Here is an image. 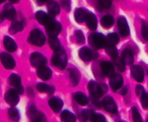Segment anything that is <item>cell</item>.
Listing matches in <instances>:
<instances>
[{
    "instance_id": "obj_1",
    "label": "cell",
    "mask_w": 148,
    "mask_h": 122,
    "mask_svg": "<svg viewBox=\"0 0 148 122\" xmlns=\"http://www.w3.org/2000/svg\"><path fill=\"white\" fill-rule=\"evenodd\" d=\"M51 63L55 67L60 70H63L66 67L67 64V55L64 49H59L55 52L51 58Z\"/></svg>"
},
{
    "instance_id": "obj_2",
    "label": "cell",
    "mask_w": 148,
    "mask_h": 122,
    "mask_svg": "<svg viewBox=\"0 0 148 122\" xmlns=\"http://www.w3.org/2000/svg\"><path fill=\"white\" fill-rule=\"evenodd\" d=\"M27 42L33 45L42 46L45 44L46 37L41 30L39 29H34L30 32Z\"/></svg>"
},
{
    "instance_id": "obj_3",
    "label": "cell",
    "mask_w": 148,
    "mask_h": 122,
    "mask_svg": "<svg viewBox=\"0 0 148 122\" xmlns=\"http://www.w3.org/2000/svg\"><path fill=\"white\" fill-rule=\"evenodd\" d=\"M88 42L91 47L97 50L106 47V37L101 33L95 32L90 34Z\"/></svg>"
},
{
    "instance_id": "obj_4",
    "label": "cell",
    "mask_w": 148,
    "mask_h": 122,
    "mask_svg": "<svg viewBox=\"0 0 148 122\" xmlns=\"http://www.w3.org/2000/svg\"><path fill=\"white\" fill-rule=\"evenodd\" d=\"M30 60L32 65L35 67H38V68L42 67V66H44L47 63L46 57L41 53H38V52L32 53L30 57Z\"/></svg>"
},
{
    "instance_id": "obj_5",
    "label": "cell",
    "mask_w": 148,
    "mask_h": 122,
    "mask_svg": "<svg viewBox=\"0 0 148 122\" xmlns=\"http://www.w3.org/2000/svg\"><path fill=\"white\" fill-rule=\"evenodd\" d=\"M4 100L11 106H15L20 100L19 93L15 89H9L4 95Z\"/></svg>"
},
{
    "instance_id": "obj_6",
    "label": "cell",
    "mask_w": 148,
    "mask_h": 122,
    "mask_svg": "<svg viewBox=\"0 0 148 122\" xmlns=\"http://www.w3.org/2000/svg\"><path fill=\"white\" fill-rule=\"evenodd\" d=\"M88 90H89L90 96L93 98H100L102 97V96L104 93L101 85L98 84V83H95L93 80H91L88 83Z\"/></svg>"
},
{
    "instance_id": "obj_7",
    "label": "cell",
    "mask_w": 148,
    "mask_h": 122,
    "mask_svg": "<svg viewBox=\"0 0 148 122\" xmlns=\"http://www.w3.org/2000/svg\"><path fill=\"white\" fill-rule=\"evenodd\" d=\"M0 60L3 66L7 70H11L15 67V60L13 58L12 56L9 53H4V52L0 53Z\"/></svg>"
},
{
    "instance_id": "obj_8",
    "label": "cell",
    "mask_w": 148,
    "mask_h": 122,
    "mask_svg": "<svg viewBox=\"0 0 148 122\" xmlns=\"http://www.w3.org/2000/svg\"><path fill=\"white\" fill-rule=\"evenodd\" d=\"M79 56L83 61L89 62L97 57L98 55L88 47H83L79 50Z\"/></svg>"
},
{
    "instance_id": "obj_9",
    "label": "cell",
    "mask_w": 148,
    "mask_h": 122,
    "mask_svg": "<svg viewBox=\"0 0 148 122\" xmlns=\"http://www.w3.org/2000/svg\"><path fill=\"white\" fill-rule=\"evenodd\" d=\"M102 104L103 106L104 109H106V111H107L109 113L116 114L118 112L116 104L114 98L111 96H106L103 100Z\"/></svg>"
},
{
    "instance_id": "obj_10",
    "label": "cell",
    "mask_w": 148,
    "mask_h": 122,
    "mask_svg": "<svg viewBox=\"0 0 148 122\" xmlns=\"http://www.w3.org/2000/svg\"><path fill=\"white\" fill-rule=\"evenodd\" d=\"M46 30L49 37H56L62 30V25L59 22L53 21L46 26Z\"/></svg>"
},
{
    "instance_id": "obj_11",
    "label": "cell",
    "mask_w": 148,
    "mask_h": 122,
    "mask_svg": "<svg viewBox=\"0 0 148 122\" xmlns=\"http://www.w3.org/2000/svg\"><path fill=\"white\" fill-rule=\"evenodd\" d=\"M118 25L119 31L120 34L122 37H127L130 33V29L129 27L128 22H127V19L124 17H120L118 19Z\"/></svg>"
},
{
    "instance_id": "obj_12",
    "label": "cell",
    "mask_w": 148,
    "mask_h": 122,
    "mask_svg": "<svg viewBox=\"0 0 148 122\" xmlns=\"http://www.w3.org/2000/svg\"><path fill=\"white\" fill-rule=\"evenodd\" d=\"M1 15L4 18L13 21L17 17V12H16L15 9L11 4H7L4 5L3 8Z\"/></svg>"
},
{
    "instance_id": "obj_13",
    "label": "cell",
    "mask_w": 148,
    "mask_h": 122,
    "mask_svg": "<svg viewBox=\"0 0 148 122\" xmlns=\"http://www.w3.org/2000/svg\"><path fill=\"white\" fill-rule=\"evenodd\" d=\"M36 19L40 24L44 26H47L53 21L52 16L43 11H38L36 14Z\"/></svg>"
},
{
    "instance_id": "obj_14",
    "label": "cell",
    "mask_w": 148,
    "mask_h": 122,
    "mask_svg": "<svg viewBox=\"0 0 148 122\" xmlns=\"http://www.w3.org/2000/svg\"><path fill=\"white\" fill-rule=\"evenodd\" d=\"M124 83V79L120 74L114 73V75L111 78L110 80V86L113 90L116 91L119 89H121Z\"/></svg>"
},
{
    "instance_id": "obj_15",
    "label": "cell",
    "mask_w": 148,
    "mask_h": 122,
    "mask_svg": "<svg viewBox=\"0 0 148 122\" xmlns=\"http://www.w3.org/2000/svg\"><path fill=\"white\" fill-rule=\"evenodd\" d=\"M131 73L136 81L142 83L144 80L145 73L143 67L140 65H133L131 67Z\"/></svg>"
},
{
    "instance_id": "obj_16",
    "label": "cell",
    "mask_w": 148,
    "mask_h": 122,
    "mask_svg": "<svg viewBox=\"0 0 148 122\" xmlns=\"http://www.w3.org/2000/svg\"><path fill=\"white\" fill-rule=\"evenodd\" d=\"M49 105L55 113H59L63 107L64 103L62 99L57 97H51L49 100Z\"/></svg>"
},
{
    "instance_id": "obj_17",
    "label": "cell",
    "mask_w": 148,
    "mask_h": 122,
    "mask_svg": "<svg viewBox=\"0 0 148 122\" xmlns=\"http://www.w3.org/2000/svg\"><path fill=\"white\" fill-rule=\"evenodd\" d=\"M101 70L107 77L111 78L114 75V67L112 63L108 61H103L101 63Z\"/></svg>"
},
{
    "instance_id": "obj_18",
    "label": "cell",
    "mask_w": 148,
    "mask_h": 122,
    "mask_svg": "<svg viewBox=\"0 0 148 122\" xmlns=\"http://www.w3.org/2000/svg\"><path fill=\"white\" fill-rule=\"evenodd\" d=\"M37 75L43 80H48L51 78L52 71L49 67L44 65L38 67L37 70Z\"/></svg>"
},
{
    "instance_id": "obj_19",
    "label": "cell",
    "mask_w": 148,
    "mask_h": 122,
    "mask_svg": "<svg viewBox=\"0 0 148 122\" xmlns=\"http://www.w3.org/2000/svg\"><path fill=\"white\" fill-rule=\"evenodd\" d=\"M3 43H4V46L5 47L6 50L10 53H13V52L16 51L17 49V45L14 40L12 38H11L9 36H5L3 40Z\"/></svg>"
},
{
    "instance_id": "obj_20",
    "label": "cell",
    "mask_w": 148,
    "mask_h": 122,
    "mask_svg": "<svg viewBox=\"0 0 148 122\" xmlns=\"http://www.w3.org/2000/svg\"><path fill=\"white\" fill-rule=\"evenodd\" d=\"M121 59L123 60L125 65H132L134 63V55L132 51L130 49L126 48L124 50L121 54Z\"/></svg>"
},
{
    "instance_id": "obj_21",
    "label": "cell",
    "mask_w": 148,
    "mask_h": 122,
    "mask_svg": "<svg viewBox=\"0 0 148 122\" xmlns=\"http://www.w3.org/2000/svg\"><path fill=\"white\" fill-rule=\"evenodd\" d=\"M47 9L49 14L51 15L52 17L58 15L60 13V7L59 4L56 1H49L47 4Z\"/></svg>"
},
{
    "instance_id": "obj_22",
    "label": "cell",
    "mask_w": 148,
    "mask_h": 122,
    "mask_svg": "<svg viewBox=\"0 0 148 122\" xmlns=\"http://www.w3.org/2000/svg\"><path fill=\"white\" fill-rule=\"evenodd\" d=\"M85 22L90 30H95L98 27V20L96 16L92 13H88L85 20Z\"/></svg>"
},
{
    "instance_id": "obj_23",
    "label": "cell",
    "mask_w": 148,
    "mask_h": 122,
    "mask_svg": "<svg viewBox=\"0 0 148 122\" xmlns=\"http://www.w3.org/2000/svg\"><path fill=\"white\" fill-rule=\"evenodd\" d=\"M119 37L116 33H110L106 37V47H114L118 44Z\"/></svg>"
},
{
    "instance_id": "obj_24",
    "label": "cell",
    "mask_w": 148,
    "mask_h": 122,
    "mask_svg": "<svg viewBox=\"0 0 148 122\" xmlns=\"http://www.w3.org/2000/svg\"><path fill=\"white\" fill-rule=\"evenodd\" d=\"M74 99L76 100L77 103H78L80 106H86L88 103V98L86 96V95L85 93H83L82 92L77 91L76 93H75L73 94Z\"/></svg>"
},
{
    "instance_id": "obj_25",
    "label": "cell",
    "mask_w": 148,
    "mask_h": 122,
    "mask_svg": "<svg viewBox=\"0 0 148 122\" xmlns=\"http://www.w3.org/2000/svg\"><path fill=\"white\" fill-rule=\"evenodd\" d=\"M88 14V13L86 10L82 8H79L77 9L74 16H75V20L78 23H82L84 22H85Z\"/></svg>"
},
{
    "instance_id": "obj_26",
    "label": "cell",
    "mask_w": 148,
    "mask_h": 122,
    "mask_svg": "<svg viewBox=\"0 0 148 122\" xmlns=\"http://www.w3.org/2000/svg\"><path fill=\"white\" fill-rule=\"evenodd\" d=\"M69 75L72 86H77L79 82V79H80V75L79 72L75 69L71 68L69 70Z\"/></svg>"
},
{
    "instance_id": "obj_27",
    "label": "cell",
    "mask_w": 148,
    "mask_h": 122,
    "mask_svg": "<svg viewBox=\"0 0 148 122\" xmlns=\"http://www.w3.org/2000/svg\"><path fill=\"white\" fill-rule=\"evenodd\" d=\"M61 119L62 122H76V117L69 111L64 110L61 113Z\"/></svg>"
},
{
    "instance_id": "obj_28",
    "label": "cell",
    "mask_w": 148,
    "mask_h": 122,
    "mask_svg": "<svg viewBox=\"0 0 148 122\" xmlns=\"http://www.w3.org/2000/svg\"><path fill=\"white\" fill-rule=\"evenodd\" d=\"M8 116L9 119L13 122H17L19 121L20 119V112L17 110L14 106H12L11 108L8 109Z\"/></svg>"
},
{
    "instance_id": "obj_29",
    "label": "cell",
    "mask_w": 148,
    "mask_h": 122,
    "mask_svg": "<svg viewBox=\"0 0 148 122\" xmlns=\"http://www.w3.org/2000/svg\"><path fill=\"white\" fill-rule=\"evenodd\" d=\"M101 25L105 28H110L113 26L114 23V19L110 14H106L101 18Z\"/></svg>"
},
{
    "instance_id": "obj_30",
    "label": "cell",
    "mask_w": 148,
    "mask_h": 122,
    "mask_svg": "<svg viewBox=\"0 0 148 122\" xmlns=\"http://www.w3.org/2000/svg\"><path fill=\"white\" fill-rule=\"evenodd\" d=\"M23 28L24 27H23V23L19 21H14L12 23L11 26L9 29V32L11 34H14L19 32L23 31Z\"/></svg>"
},
{
    "instance_id": "obj_31",
    "label": "cell",
    "mask_w": 148,
    "mask_h": 122,
    "mask_svg": "<svg viewBox=\"0 0 148 122\" xmlns=\"http://www.w3.org/2000/svg\"><path fill=\"white\" fill-rule=\"evenodd\" d=\"M8 82L10 86L16 88L21 85V78L16 73H12L9 77Z\"/></svg>"
},
{
    "instance_id": "obj_32",
    "label": "cell",
    "mask_w": 148,
    "mask_h": 122,
    "mask_svg": "<svg viewBox=\"0 0 148 122\" xmlns=\"http://www.w3.org/2000/svg\"><path fill=\"white\" fill-rule=\"evenodd\" d=\"M36 88L39 92H42V93H46H46H53L54 91L53 86H50L43 83H38L37 86H36Z\"/></svg>"
},
{
    "instance_id": "obj_33",
    "label": "cell",
    "mask_w": 148,
    "mask_h": 122,
    "mask_svg": "<svg viewBox=\"0 0 148 122\" xmlns=\"http://www.w3.org/2000/svg\"><path fill=\"white\" fill-rule=\"evenodd\" d=\"M94 113L93 111L89 109H85L80 113L79 116V119L81 122H87L88 120H90L92 114Z\"/></svg>"
},
{
    "instance_id": "obj_34",
    "label": "cell",
    "mask_w": 148,
    "mask_h": 122,
    "mask_svg": "<svg viewBox=\"0 0 148 122\" xmlns=\"http://www.w3.org/2000/svg\"><path fill=\"white\" fill-rule=\"evenodd\" d=\"M31 122H46V117L44 113L40 111H36L34 114L30 116Z\"/></svg>"
},
{
    "instance_id": "obj_35",
    "label": "cell",
    "mask_w": 148,
    "mask_h": 122,
    "mask_svg": "<svg viewBox=\"0 0 148 122\" xmlns=\"http://www.w3.org/2000/svg\"><path fill=\"white\" fill-rule=\"evenodd\" d=\"M49 43L51 49L54 52L57 51L59 49H61L60 42H59V40L57 37H49Z\"/></svg>"
},
{
    "instance_id": "obj_36",
    "label": "cell",
    "mask_w": 148,
    "mask_h": 122,
    "mask_svg": "<svg viewBox=\"0 0 148 122\" xmlns=\"http://www.w3.org/2000/svg\"><path fill=\"white\" fill-rule=\"evenodd\" d=\"M106 51L108 55L111 56L114 60L118 57V50L115 46L114 47H106Z\"/></svg>"
},
{
    "instance_id": "obj_37",
    "label": "cell",
    "mask_w": 148,
    "mask_h": 122,
    "mask_svg": "<svg viewBox=\"0 0 148 122\" xmlns=\"http://www.w3.org/2000/svg\"><path fill=\"white\" fill-rule=\"evenodd\" d=\"M132 117L134 122H143L141 115H140L138 109L135 106L132 107Z\"/></svg>"
},
{
    "instance_id": "obj_38",
    "label": "cell",
    "mask_w": 148,
    "mask_h": 122,
    "mask_svg": "<svg viewBox=\"0 0 148 122\" xmlns=\"http://www.w3.org/2000/svg\"><path fill=\"white\" fill-rule=\"evenodd\" d=\"M91 122H106L105 116L101 113H94L92 114V117L90 119Z\"/></svg>"
},
{
    "instance_id": "obj_39",
    "label": "cell",
    "mask_w": 148,
    "mask_h": 122,
    "mask_svg": "<svg viewBox=\"0 0 148 122\" xmlns=\"http://www.w3.org/2000/svg\"><path fill=\"white\" fill-rule=\"evenodd\" d=\"M114 62H115V65L117 67V68L119 69V70H120L121 72H124L125 70V63H124L122 59L119 58V57H117V58H116L114 60Z\"/></svg>"
},
{
    "instance_id": "obj_40",
    "label": "cell",
    "mask_w": 148,
    "mask_h": 122,
    "mask_svg": "<svg viewBox=\"0 0 148 122\" xmlns=\"http://www.w3.org/2000/svg\"><path fill=\"white\" fill-rule=\"evenodd\" d=\"M75 37H76V40L79 44H83L85 41V35L83 32L81 30H77L75 32Z\"/></svg>"
},
{
    "instance_id": "obj_41",
    "label": "cell",
    "mask_w": 148,
    "mask_h": 122,
    "mask_svg": "<svg viewBox=\"0 0 148 122\" xmlns=\"http://www.w3.org/2000/svg\"><path fill=\"white\" fill-rule=\"evenodd\" d=\"M60 3L62 7H63L64 9L69 12L71 10V1L70 0H60Z\"/></svg>"
},
{
    "instance_id": "obj_42",
    "label": "cell",
    "mask_w": 148,
    "mask_h": 122,
    "mask_svg": "<svg viewBox=\"0 0 148 122\" xmlns=\"http://www.w3.org/2000/svg\"><path fill=\"white\" fill-rule=\"evenodd\" d=\"M142 35L145 40L148 41V24L145 22H143L142 25Z\"/></svg>"
},
{
    "instance_id": "obj_43",
    "label": "cell",
    "mask_w": 148,
    "mask_h": 122,
    "mask_svg": "<svg viewBox=\"0 0 148 122\" xmlns=\"http://www.w3.org/2000/svg\"><path fill=\"white\" fill-rule=\"evenodd\" d=\"M100 6L103 9H109L111 6L112 0H98Z\"/></svg>"
},
{
    "instance_id": "obj_44",
    "label": "cell",
    "mask_w": 148,
    "mask_h": 122,
    "mask_svg": "<svg viewBox=\"0 0 148 122\" xmlns=\"http://www.w3.org/2000/svg\"><path fill=\"white\" fill-rule=\"evenodd\" d=\"M141 102L142 106L145 109H148V94L145 93L141 96Z\"/></svg>"
},
{
    "instance_id": "obj_45",
    "label": "cell",
    "mask_w": 148,
    "mask_h": 122,
    "mask_svg": "<svg viewBox=\"0 0 148 122\" xmlns=\"http://www.w3.org/2000/svg\"><path fill=\"white\" fill-rule=\"evenodd\" d=\"M145 93V89L143 86H141V85H137L136 86V94H137V96L141 97Z\"/></svg>"
},
{
    "instance_id": "obj_46",
    "label": "cell",
    "mask_w": 148,
    "mask_h": 122,
    "mask_svg": "<svg viewBox=\"0 0 148 122\" xmlns=\"http://www.w3.org/2000/svg\"><path fill=\"white\" fill-rule=\"evenodd\" d=\"M15 90H17V92L19 93V94H23V93H24V88H23V86H22V85L16 87Z\"/></svg>"
},
{
    "instance_id": "obj_47",
    "label": "cell",
    "mask_w": 148,
    "mask_h": 122,
    "mask_svg": "<svg viewBox=\"0 0 148 122\" xmlns=\"http://www.w3.org/2000/svg\"><path fill=\"white\" fill-rule=\"evenodd\" d=\"M92 103H93V104L95 105L96 107L101 108V103H100V101L97 98H94L93 100H92Z\"/></svg>"
},
{
    "instance_id": "obj_48",
    "label": "cell",
    "mask_w": 148,
    "mask_h": 122,
    "mask_svg": "<svg viewBox=\"0 0 148 122\" xmlns=\"http://www.w3.org/2000/svg\"><path fill=\"white\" fill-rule=\"evenodd\" d=\"M119 93L121 95H126L127 93V87H124L121 88V90H120Z\"/></svg>"
},
{
    "instance_id": "obj_49",
    "label": "cell",
    "mask_w": 148,
    "mask_h": 122,
    "mask_svg": "<svg viewBox=\"0 0 148 122\" xmlns=\"http://www.w3.org/2000/svg\"><path fill=\"white\" fill-rule=\"evenodd\" d=\"M27 93H28V95H30V96H34V93H33V90H32L30 88H29L27 89Z\"/></svg>"
},
{
    "instance_id": "obj_50",
    "label": "cell",
    "mask_w": 148,
    "mask_h": 122,
    "mask_svg": "<svg viewBox=\"0 0 148 122\" xmlns=\"http://www.w3.org/2000/svg\"><path fill=\"white\" fill-rule=\"evenodd\" d=\"M48 1H49V0H36V1H37L39 4H44V3L47 2Z\"/></svg>"
},
{
    "instance_id": "obj_51",
    "label": "cell",
    "mask_w": 148,
    "mask_h": 122,
    "mask_svg": "<svg viewBox=\"0 0 148 122\" xmlns=\"http://www.w3.org/2000/svg\"><path fill=\"white\" fill-rule=\"evenodd\" d=\"M9 1H10V2L11 4H17V3L19 2L20 0H9Z\"/></svg>"
},
{
    "instance_id": "obj_52",
    "label": "cell",
    "mask_w": 148,
    "mask_h": 122,
    "mask_svg": "<svg viewBox=\"0 0 148 122\" xmlns=\"http://www.w3.org/2000/svg\"><path fill=\"white\" fill-rule=\"evenodd\" d=\"M6 0H0V4H1V3H3V2H4V1H5Z\"/></svg>"
},
{
    "instance_id": "obj_53",
    "label": "cell",
    "mask_w": 148,
    "mask_h": 122,
    "mask_svg": "<svg viewBox=\"0 0 148 122\" xmlns=\"http://www.w3.org/2000/svg\"><path fill=\"white\" fill-rule=\"evenodd\" d=\"M146 122H148V118L147 119V121H146Z\"/></svg>"
}]
</instances>
